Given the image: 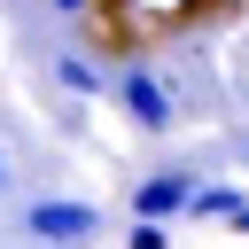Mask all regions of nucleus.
I'll list each match as a JSON object with an SVG mask.
<instances>
[{
    "mask_svg": "<svg viewBox=\"0 0 249 249\" xmlns=\"http://www.w3.org/2000/svg\"><path fill=\"white\" fill-rule=\"evenodd\" d=\"M23 233L39 249H86L101 233V210L78 202V195H39V202H23Z\"/></svg>",
    "mask_w": 249,
    "mask_h": 249,
    "instance_id": "f257e3e1",
    "label": "nucleus"
},
{
    "mask_svg": "<svg viewBox=\"0 0 249 249\" xmlns=\"http://www.w3.org/2000/svg\"><path fill=\"white\" fill-rule=\"evenodd\" d=\"M109 93H117V109L132 117V132H171V93H163V78L148 70V62H124L117 78H109Z\"/></svg>",
    "mask_w": 249,
    "mask_h": 249,
    "instance_id": "f03ea898",
    "label": "nucleus"
},
{
    "mask_svg": "<svg viewBox=\"0 0 249 249\" xmlns=\"http://www.w3.org/2000/svg\"><path fill=\"white\" fill-rule=\"evenodd\" d=\"M187 195H195V171H148V179L132 187V218H140V226H163V218L187 210Z\"/></svg>",
    "mask_w": 249,
    "mask_h": 249,
    "instance_id": "7ed1b4c3",
    "label": "nucleus"
},
{
    "mask_svg": "<svg viewBox=\"0 0 249 249\" xmlns=\"http://www.w3.org/2000/svg\"><path fill=\"white\" fill-rule=\"evenodd\" d=\"M249 202V187H233V179H195V195H187V218H233Z\"/></svg>",
    "mask_w": 249,
    "mask_h": 249,
    "instance_id": "20e7f679",
    "label": "nucleus"
},
{
    "mask_svg": "<svg viewBox=\"0 0 249 249\" xmlns=\"http://www.w3.org/2000/svg\"><path fill=\"white\" fill-rule=\"evenodd\" d=\"M54 78H62L70 93H109V78H101L86 54H54Z\"/></svg>",
    "mask_w": 249,
    "mask_h": 249,
    "instance_id": "39448f33",
    "label": "nucleus"
},
{
    "mask_svg": "<svg viewBox=\"0 0 249 249\" xmlns=\"http://www.w3.org/2000/svg\"><path fill=\"white\" fill-rule=\"evenodd\" d=\"M124 249H171V233H163V226H140V218H132V233H124Z\"/></svg>",
    "mask_w": 249,
    "mask_h": 249,
    "instance_id": "423d86ee",
    "label": "nucleus"
},
{
    "mask_svg": "<svg viewBox=\"0 0 249 249\" xmlns=\"http://www.w3.org/2000/svg\"><path fill=\"white\" fill-rule=\"evenodd\" d=\"M8 187H16V156L0 148V195H8Z\"/></svg>",
    "mask_w": 249,
    "mask_h": 249,
    "instance_id": "0eeeda50",
    "label": "nucleus"
},
{
    "mask_svg": "<svg viewBox=\"0 0 249 249\" xmlns=\"http://www.w3.org/2000/svg\"><path fill=\"white\" fill-rule=\"evenodd\" d=\"M47 8H54V16H86L93 0H47Z\"/></svg>",
    "mask_w": 249,
    "mask_h": 249,
    "instance_id": "6e6552de",
    "label": "nucleus"
},
{
    "mask_svg": "<svg viewBox=\"0 0 249 249\" xmlns=\"http://www.w3.org/2000/svg\"><path fill=\"white\" fill-rule=\"evenodd\" d=\"M226 226H233V233H249V202H241V210H233V218H226Z\"/></svg>",
    "mask_w": 249,
    "mask_h": 249,
    "instance_id": "1a4fd4ad",
    "label": "nucleus"
},
{
    "mask_svg": "<svg viewBox=\"0 0 249 249\" xmlns=\"http://www.w3.org/2000/svg\"><path fill=\"white\" fill-rule=\"evenodd\" d=\"M241 163H249V140H241Z\"/></svg>",
    "mask_w": 249,
    "mask_h": 249,
    "instance_id": "9d476101",
    "label": "nucleus"
}]
</instances>
